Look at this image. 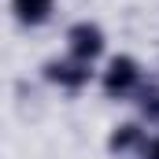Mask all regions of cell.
<instances>
[{
  "label": "cell",
  "instance_id": "obj_3",
  "mask_svg": "<svg viewBox=\"0 0 159 159\" xmlns=\"http://www.w3.org/2000/svg\"><path fill=\"white\" fill-rule=\"evenodd\" d=\"M67 48H70L74 59L93 63V59L104 52V30H100L96 22H74V26L67 30Z\"/></svg>",
  "mask_w": 159,
  "mask_h": 159
},
{
  "label": "cell",
  "instance_id": "obj_1",
  "mask_svg": "<svg viewBox=\"0 0 159 159\" xmlns=\"http://www.w3.org/2000/svg\"><path fill=\"white\" fill-rule=\"evenodd\" d=\"M100 85H104V93H107L111 100H126V96H133V93L141 89V63H137L133 56H115V59L107 63Z\"/></svg>",
  "mask_w": 159,
  "mask_h": 159
},
{
  "label": "cell",
  "instance_id": "obj_6",
  "mask_svg": "<svg viewBox=\"0 0 159 159\" xmlns=\"http://www.w3.org/2000/svg\"><path fill=\"white\" fill-rule=\"evenodd\" d=\"M137 96H141V100H137V104H141V115H144L148 122H156V126H159V85H152V81H148V85H141V89H137Z\"/></svg>",
  "mask_w": 159,
  "mask_h": 159
},
{
  "label": "cell",
  "instance_id": "obj_2",
  "mask_svg": "<svg viewBox=\"0 0 159 159\" xmlns=\"http://www.w3.org/2000/svg\"><path fill=\"white\" fill-rule=\"evenodd\" d=\"M44 78L52 81V85H59V89H67V93H78V89H85V85L93 81V63H81L74 56H67V59H48V63H44Z\"/></svg>",
  "mask_w": 159,
  "mask_h": 159
},
{
  "label": "cell",
  "instance_id": "obj_7",
  "mask_svg": "<svg viewBox=\"0 0 159 159\" xmlns=\"http://www.w3.org/2000/svg\"><path fill=\"white\" fill-rule=\"evenodd\" d=\"M141 156H144V159H159V137H152V141H144Z\"/></svg>",
  "mask_w": 159,
  "mask_h": 159
},
{
  "label": "cell",
  "instance_id": "obj_4",
  "mask_svg": "<svg viewBox=\"0 0 159 159\" xmlns=\"http://www.w3.org/2000/svg\"><path fill=\"white\" fill-rule=\"evenodd\" d=\"M52 7L56 0H11V11L22 26H44L52 19Z\"/></svg>",
  "mask_w": 159,
  "mask_h": 159
},
{
  "label": "cell",
  "instance_id": "obj_5",
  "mask_svg": "<svg viewBox=\"0 0 159 159\" xmlns=\"http://www.w3.org/2000/svg\"><path fill=\"white\" fill-rule=\"evenodd\" d=\"M107 148L122 156V152H137V148H144V129L137 126V122H122L115 126V133L107 137Z\"/></svg>",
  "mask_w": 159,
  "mask_h": 159
}]
</instances>
